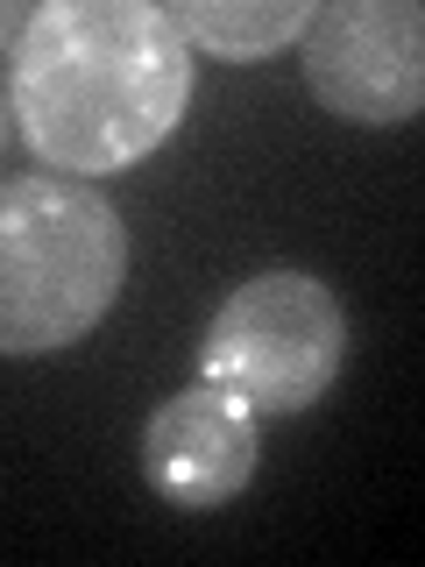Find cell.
Instances as JSON below:
<instances>
[{
	"label": "cell",
	"mask_w": 425,
	"mask_h": 567,
	"mask_svg": "<svg viewBox=\"0 0 425 567\" xmlns=\"http://www.w3.org/2000/svg\"><path fill=\"white\" fill-rule=\"evenodd\" d=\"M191 100V43L149 0H50L8 58V114L50 171H128Z\"/></svg>",
	"instance_id": "cell-1"
},
{
	"label": "cell",
	"mask_w": 425,
	"mask_h": 567,
	"mask_svg": "<svg viewBox=\"0 0 425 567\" xmlns=\"http://www.w3.org/2000/svg\"><path fill=\"white\" fill-rule=\"evenodd\" d=\"M298 58L326 114L397 128L425 100V14L418 0H326L298 35Z\"/></svg>",
	"instance_id": "cell-4"
},
{
	"label": "cell",
	"mask_w": 425,
	"mask_h": 567,
	"mask_svg": "<svg viewBox=\"0 0 425 567\" xmlns=\"http://www.w3.org/2000/svg\"><path fill=\"white\" fill-rule=\"evenodd\" d=\"M22 29H29V8L0 0V50H8V58H14V43H22Z\"/></svg>",
	"instance_id": "cell-7"
},
{
	"label": "cell",
	"mask_w": 425,
	"mask_h": 567,
	"mask_svg": "<svg viewBox=\"0 0 425 567\" xmlns=\"http://www.w3.org/2000/svg\"><path fill=\"white\" fill-rule=\"evenodd\" d=\"M170 29L185 43L212 50V58H235V64H256V58H277L283 43H298L312 22V0H177Z\"/></svg>",
	"instance_id": "cell-6"
},
{
	"label": "cell",
	"mask_w": 425,
	"mask_h": 567,
	"mask_svg": "<svg viewBox=\"0 0 425 567\" xmlns=\"http://www.w3.org/2000/svg\"><path fill=\"white\" fill-rule=\"evenodd\" d=\"M256 461H262L256 412L212 383H191L177 398H164L149 412V425H142V475L177 511L235 504L248 489V475H256Z\"/></svg>",
	"instance_id": "cell-5"
},
{
	"label": "cell",
	"mask_w": 425,
	"mask_h": 567,
	"mask_svg": "<svg viewBox=\"0 0 425 567\" xmlns=\"http://www.w3.org/2000/svg\"><path fill=\"white\" fill-rule=\"evenodd\" d=\"M348 362V312L333 284L305 270H262L227 291L199 348V383L241 398L256 419H291L333 390Z\"/></svg>",
	"instance_id": "cell-3"
},
{
	"label": "cell",
	"mask_w": 425,
	"mask_h": 567,
	"mask_svg": "<svg viewBox=\"0 0 425 567\" xmlns=\"http://www.w3.org/2000/svg\"><path fill=\"white\" fill-rule=\"evenodd\" d=\"M128 227L85 177L0 185V354H58L114 312Z\"/></svg>",
	"instance_id": "cell-2"
},
{
	"label": "cell",
	"mask_w": 425,
	"mask_h": 567,
	"mask_svg": "<svg viewBox=\"0 0 425 567\" xmlns=\"http://www.w3.org/2000/svg\"><path fill=\"white\" fill-rule=\"evenodd\" d=\"M0 142H8V100H0Z\"/></svg>",
	"instance_id": "cell-8"
}]
</instances>
